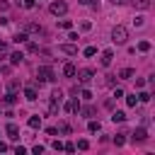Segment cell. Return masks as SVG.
I'll list each match as a JSON object with an SVG mask.
<instances>
[{"label":"cell","instance_id":"1","mask_svg":"<svg viewBox=\"0 0 155 155\" xmlns=\"http://www.w3.org/2000/svg\"><path fill=\"white\" fill-rule=\"evenodd\" d=\"M126 39H129V32H126V27L116 24V27L112 29V41H114V44H124Z\"/></svg>","mask_w":155,"mask_h":155},{"label":"cell","instance_id":"2","mask_svg":"<svg viewBox=\"0 0 155 155\" xmlns=\"http://www.w3.org/2000/svg\"><path fill=\"white\" fill-rule=\"evenodd\" d=\"M49 10H51V15H56V17H58V15H65V12H68V5H65L63 0H56V3H51V8H49Z\"/></svg>","mask_w":155,"mask_h":155},{"label":"cell","instance_id":"3","mask_svg":"<svg viewBox=\"0 0 155 155\" xmlns=\"http://www.w3.org/2000/svg\"><path fill=\"white\" fill-rule=\"evenodd\" d=\"M37 80H44V83H51V80H53V70L49 68V65H41V68H39V73H37Z\"/></svg>","mask_w":155,"mask_h":155},{"label":"cell","instance_id":"4","mask_svg":"<svg viewBox=\"0 0 155 155\" xmlns=\"http://www.w3.org/2000/svg\"><path fill=\"white\" fill-rule=\"evenodd\" d=\"M78 78H80V83H83V85H87V83H90L92 78H95V73L85 68V70H80V73H78Z\"/></svg>","mask_w":155,"mask_h":155},{"label":"cell","instance_id":"5","mask_svg":"<svg viewBox=\"0 0 155 155\" xmlns=\"http://www.w3.org/2000/svg\"><path fill=\"white\" fill-rule=\"evenodd\" d=\"M75 73H78V70H75V65H73V63H65V65H63V75H65V78H75Z\"/></svg>","mask_w":155,"mask_h":155},{"label":"cell","instance_id":"6","mask_svg":"<svg viewBox=\"0 0 155 155\" xmlns=\"http://www.w3.org/2000/svg\"><path fill=\"white\" fill-rule=\"evenodd\" d=\"M24 97L29 99V102H37V99H39V95H37L34 87H27V90H24Z\"/></svg>","mask_w":155,"mask_h":155},{"label":"cell","instance_id":"7","mask_svg":"<svg viewBox=\"0 0 155 155\" xmlns=\"http://www.w3.org/2000/svg\"><path fill=\"white\" fill-rule=\"evenodd\" d=\"M61 51L68 53V56H75V53H78V46H73V44H63V46H61Z\"/></svg>","mask_w":155,"mask_h":155},{"label":"cell","instance_id":"8","mask_svg":"<svg viewBox=\"0 0 155 155\" xmlns=\"http://www.w3.org/2000/svg\"><path fill=\"white\" fill-rule=\"evenodd\" d=\"M145 138H148V133H145V129H143V126L133 131V141H145Z\"/></svg>","mask_w":155,"mask_h":155},{"label":"cell","instance_id":"9","mask_svg":"<svg viewBox=\"0 0 155 155\" xmlns=\"http://www.w3.org/2000/svg\"><path fill=\"white\" fill-rule=\"evenodd\" d=\"M112 58H114V51H112V49H107V51L102 53V65H109V63H112Z\"/></svg>","mask_w":155,"mask_h":155},{"label":"cell","instance_id":"10","mask_svg":"<svg viewBox=\"0 0 155 155\" xmlns=\"http://www.w3.org/2000/svg\"><path fill=\"white\" fill-rule=\"evenodd\" d=\"M133 8H138V10H148V8H150V0H133Z\"/></svg>","mask_w":155,"mask_h":155},{"label":"cell","instance_id":"11","mask_svg":"<svg viewBox=\"0 0 155 155\" xmlns=\"http://www.w3.org/2000/svg\"><path fill=\"white\" fill-rule=\"evenodd\" d=\"M22 58H24V56H22V51H15V53L10 56V63H12V65H17V63H22Z\"/></svg>","mask_w":155,"mask_h":155},{"label":"cell","instance_id":"12","mask_svg":"<svg viewBox=\"0 0 155 155\" xmlns=\"http://www.w3.org/2000/svg\"><path fill=\"white\" fill-rule=\"evenodd\" d=\"M24 34H41V27H39V24H27Z\"/></svg>","mask_w":155,"mask_h":155},{"label":"cell","instance_id":"13","mask_svg":"<svg viewBox=\"0 0 155 155\" xmlns=\"http://www.w3.org/2000/svg\"><path fill=\"white\" fill-rule=\"evenodd\" d=\"M8 133H10V138H19V129L15 124H8Z\"/></svg>","mask_w":155,"mask_h":155},{"label":"cell","instance_id":"14","mask_svg":"<svg viewBox=\"0 0 155 155\" xmlns=\"http://www.w3.org/2000/svg\"><path fill=\"white\" fill-rule=\"evenodd\" d=\"M124 119H126V114H124V112H114V114H112V121H114V124H116V121L121 124Z\"/></svg>","mask_w":155,"mask_h":155},{"label":"cell","instance_id":"15","mask_svg":"<svg viewBox=\"0 0 155 155\" xmlns=\"http://www.w3.org/2000/svg\"><path fill=\"white\" fill-rule=\"evenodd\" d=\"M41 126V119L39 116H29V129H39Z\"/></svg>","mask_w":155,"mask_h":155},{"label":"cell","instance_id":"16","mask_svg":"<svg viewBox=\"0 0 155 155\" xmlns=\"http://www.w3.org/2000/svg\"><path fill=\"white\" fill-rule=\"evenodd\" d=\"M51 99H53V102H61V99H63V92H61V90H53V92H51Z\"/></svg>","mask_w":155,"mask_h":155},{"label":"cell","instance_id":"17","mask_svg":"<svg viewBox=\"0 0 155 155\" xmlns=\"http://www.w3.org/2000/svg\"><path fill=\"white\" fill-rule=\"evenodd\" d=\"M87 129H90V133L99 131V121H90V124H87Z\"/></svg>","mask_w":155,"mask_h":155},{"label":"cell","instance_id":"18","mask_svg":"<svg viewBox=\"0 0 155 155\" xmlns=\"http://www.w3.org/2000/svg\"><path fill=\"white\" fill-rule=\"evenodd\" d=\"M15 102H17V95H15V92H10V95L5 97V104H15Z\"/></svg>","mask_w":155,"mask_h":155},{"label":"cell","instance_id":"19","mask_svg":"<svg viewBox=\"0 0 155 155\" xmlns=\"http://www.w3.org/2000/svg\"><path fill=\"white\" fill-rule=\"evenodd\" d=\"M131 75H133L131 68H124V70H121V78H124V80H131Z\"/></svg>","mask_w":155,"mask_h":155},{"label":"cell","instance_id":"20","mask_svg":"<svg viewBox=\"0 0 155 155\" xmlns=\"http://www.w3.org/2000/svg\"><path fill=\"white\" fill-rule=\"evenodd\" d=\"M136 102H138L136 95H129V97H126V104H129V107H136Z\"/></svg>","mask_w":155,"mask_h":155},{"label":"cell","instance_id":"21","mask_svg":"<svg viewBox=\"0 0 155 155\" xmlns=\"http://www.w3.org/2000/svg\"><path fill=\"white\" fill-rule=\"evenodd\" d=\"M80 5H87V8H97V0H78Z\"/></svg>","mask_w":155,"mask_h":155},{"label":"cell","instance_id":"22","mask_svg":"<svg viewBox=\"0 0 155 155\" xmlns=\"http://www.w3.org/2000/svg\"><path fill=\"white\" fill-rule=\"evenodd\" d=\"M138 49L143 51V53H145V51H150V41H141V44H138Z\"/></svg>","mask_w":155,"mask_h":155},{"label":"cell","instance_id":"23","mask_svg":"<svg viewBox=\"0 0 155 155\" xmlns=\"http://www.w3.org/2000/svg\"><path fill=\"white\" fill-rule=\"evenodd\" d=\"M83 53H85V56H95V53H97V49H95V46H87V49H85Z\"/></svg>","mask_w":155,"mask_h":155},{"label":"cell","instance_id":"24","mask_svg":"<svg viewBox=\"0 0 155 155\" xmlns=\"http://www.w3.org/2000/svg\"><path fill=\"white\" fill-rule=\"evenodd\" d=\"M17 87H19V85H17V80H10V83H8V90H10V92H15Z\"/></svg>","mask_w":155,"mask_h":155},{"label":"cell","instance_id":"25","mask_svg":"<svg viewBox=\"0 0 155 155\" xmlns=\"http://www.w3.org/2000/svg\"><path fill=\"white\" fill-rule=\"evenodd\" d=\"M148 99H150V95H148V92H141V95H138V102H148Z\"/></svg>","mask_w":155,"mask_h":155},{"label":"cell","instance_id":"26","mask_svg":"<svg viewBox=\"0 0 155 155\" xmlns=\"http://www.w3.org/2000/svg\"><path fill=\"white\" fill-rule=\"evenodd\" d=\"M78 148H80V150H87V148H90V143H87V141H78Z\"/></svg>","mask_w":155,"mask_h":155},{"label":"cell","instance_id":"27","mask_svg":"<svg viewBox=\"0 0 155 155\" xmlns=\"http://www.w3.org/2000/svg\"><path fill=\"white\" fill-rule=\"evenodd\" d=\"M61 27H63V29H70L73 22H70V19H63V22H61Z\"/></svg>","mask_w":155,"mask_h":155},{"label":"cell","instance_id":"28","mask_svg":"<svg viewBox=\"0 0 155 155\" xmlns=\"http://www.w3.org/2000/svg\"><path fill=\"white\" fill-rule=\"evenodd\" d=\"M61 133H70V126L68 124H61Z\"/></svg>","mask_w":155,"mask_h":155},{"label":"cell","instance_id":"29","mask_svg":"<svg viewBox=\"0 0 155 155\" xmlns=\"http://www.w3.org/2000/svg\"><path fill=\"white\" fill-rule=\"evenodd\" d=\"M114 143H116V145H124L126 141H124V136H116V138H114Z\"/></svg>","mask_w":155,"mask_h":155},{"label":"cell","instance_id":"30","mask_svg":"<svg viewBox=\"0 0 155 155\" xmlns=\"http://www.w3.org/2000/svg\"><path fill=\"white\" fill-rule=\"evenodd\" d=\"M15 41H17V44H19V41H27V34H17V37H15Z\"/></svg>","mask_w":155,"mask_h":155},{"label":"cell","instance_id":"31","mask_svg":"<svg viewBox=\"0 0 155 155\" xmlns=\"http://www.w3.org/2000/svg\"><path fill=\"white\" fill-rule=\"evenodd\" d=\"M34 5H37L34 0H24V8H34Z\"/></svg>","mask_w":155,"mask_h":155},{"label":"cell","instance_id":"32","mask_svg":"<svg viewBox=\"0 0 155 155\" xmlns=\"http://www.w3.org/2000/svg\"><path fill=\"white\" fill-rule=\"evenodd\" d=\"M109 3H114V5H121V3H124V0H109Z\"/></svg>","mask_w":155,"mask_h":155},{"label":"cell","instance_id":"33","mask_svg":"<svg viewBox=\"0 0 155 155\" xmlns=\"http://www.w3.org/2000/svg\"><path fill=\"white\" fill-rule=\"evenodd\" d=\"M0 51H5V41H0Z\"/></svg>","mask_w":155,"mask_h":155}]
</instances>
